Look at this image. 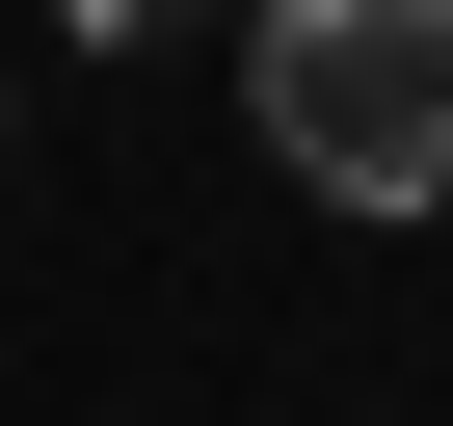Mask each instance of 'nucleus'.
<instances>
[{
	"instance_id": "obj_1",
	"label": "nucleus",
	"mask_w": 453,
	"mask_h": 426,
	"mask_svg": "<svg viewBox=\"0 0 453 426\" xmlns=\"http://www.w3.org/2000/svg\"><path fill=\"white\" fill-rule=\"evenodd\" d=\"M241 133L320 213H453V0H267L241 27Z\"/></svg>"
},
{
	"instance_id": "obj_2",
	"label": "nucleus",
	"mask_w": 453,
	"mask_h": 426,
	"mask_svg": "<svg viewBox=\"0 0 453 426\" xmlns=\"http://www.w3.org/2000/svg\"><path fill=\"white\" fill-rule=\"evenodd\" d=\"M54 27H81V54H134V27H187V0H54Z\"/></svg>"
}]
</instances>
